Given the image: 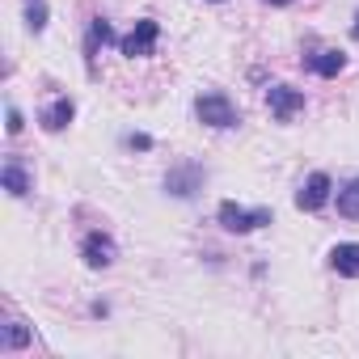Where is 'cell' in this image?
Listing matches in <instances>:
<instances>
[{
	"label": "cell",
	"mask_w": 359,
	"mask_h": 359,
	"mask_svg": "<svg viewBox=\"0 0 359 359\" xmlns=\"http://www.w3.org/2000/svg\"><path fill=\"white\" fill-rule=\"evenodd\" d=\"M0 182H5V191H9L13 199H26V195H30V173H26V165H22L18 156L5 161V169H0Z\"/></svg>",
	"instance_id": "obj_10"
},
{
	"label": "cell",
	"mask_w": 359,
	"mask_h": 359,
	"mask_svg": "<svg viewBox=\"0 0 359 359\" xmlns=\"http://www.w3.org/2000/svg\"><path fill=\"white\" fill-rule=\"evenodd\" d=\"M114 254H118V250H114V237H110V233H102V229H97V233H89V237L81 241V258H85V266H89V271H106V266L114 262Z\"/></svg>",
	"instance_id": "obj_7"
},
{
	"label": "cell",
	"mask_w": 359,
	"mask_h": 359,
	"mask_svg": "<svg viewBox=\"0 0 359 359\" xmlns=\"http://www.w3.org/2000/svg\"><path fill=\"white\" fill-rule=\"evenodd\" d=\"M266 110L275 114V123H292L304 110V93L296 85H271L266 89Z\"/></svg>",
	"instance_id": "obj_6"
},
{
	"label": "cell",
	"mask_w": 359,
	"mask_h": 359,
	"mask_svg": "<svg viewBox=\"0 0 359 359\" xmlns=\"http://www.w3.org/2000/svg\"><path fill=\"white\" fill-rule=\"evenodd\" d=\"M203 182H208V169L199 161H177L165 173V195H173V199H195L203 191Z\"/></svg>",
	"instance_id": "obj_3"
},
{
	"label": "cell",
	"mask_w": 359,
	"mask_h": 359,
	"mask_svg": "<svg viewBox=\"0 0 359 359\" xmlns=\"http://www.w3.org/2000/svg\"><path fill=\"white\" fill-rule=\"evenodd\" d=\"M127 148H135V152H148V148H152V135H144V131H131V135H127Z\"/></svg>",
	"instance_id": "obj_17"
},
{
	"label": "cell",
	"mask_w": 359,
	"mask_h": 359,
	"mask_svg": "<svg viewBox=\"0 0 359 359\" xmlns=\"http://www.w3.org/2000/svg\"><path fill=\"white\" fill-rule=\"evenodd\" d=\"M334 199H338V216H346V220H359V177L342 182Z\"/></svg>",
	"instance_id": "obj_13"
},
{
	"label": "cell",
	"mask_w": 359,
	"mask_h": 359,
	"mask_svg": "<svg viewBox=\"0 0 359 359\" xmlns=\"http://www.w3.org/2000/svg\"><path fill=\"white\" fill-rule=\"evenodd\" d=\"M195 118H199L203 127H216V131H229V127L241 123V114H237V106H233V97H229L224 89L199 93V97H195Z\"/></svg>",
	"instance_id": "obj_1"
},
{
	"label": "cell",
	"mask_w": 359,
	"mask_h": 359,
	"mask_svg": "<svg viewBox=\"0 0 359 359\" xmlns=\"http://www.w3.org/2000/svg\"><path fill=\"white\" fill-rule=\"evenodd\" d=\"M271 5H292V0H271Z\"/></svg>",
	"instance_id": "obj_19"
},
{
	"label": "cell",
	"mask_w": 359,
	"mask_h": 359,
	"mask_svg": "<svg viewBox=\"0 0 359 359\" xmlns=\"http://www.w3.org/2000/svg\"><path fill=\"white\" fill-rule=\"evenodd\" d=\"M330 195H334L330 173L317 169V173H309L304 182H300V191H296V208H300V212H321V208L330 203Z\"/></svg>",
	"instance_id": "obj_5"
},
{
	"label": "cell",
	"mask_w": 359,
	"mask_h": 359,
	"mask_svg": "<svg viewBox=\"0 0 359 359\" xmlns=\"http://www.w3.org/2000/svg\"><path fill=\"white\" fill-rule=\"evenodd\" d=\"M351 34H355V39H359V13H355V26H351Z\"/></svg>",
	"instance_id": "obj_18"
},
{
	"label": "cell",
	"mask_w": 359,
	"mask_h": 359,
	"mask_svg": "<svg viewBox=\"0 0 359 359\" xmlns=\"http://www.w3.org/2000/svg\"><path fill=\"white\" fill-rule=\"evenodd\" d=\"M26 30L30 34L47 30V0H26Z\"/></svg>",
	"instance_id": "obj_15"
},
{
	"label": "cell",
	"mask_w": 359,
	"mask_h": 359,
	"mask_svg": "<svg viewBox=\"0 0 359 359\" xmlns=\"http://www.w3.org/2000/svg\"><path fill=\"white\" fill-rule=\"evenodd\" d=\"M72 118H76V102H72V97H55V102L43 110V131L55 135V131H64Z\"/></svg>",
	"instance_id": "obj_11"
},
{
	"label": "cell",
	"mask_w": 359,
	"mask_h": 359,
	"mask_svg": "<svg viewBox=\"0 0 359 359\" xmlns=\"http://www.w3.org/2000/svg\"><path fill=\"white\" fill-rule=\"evenodd\" d=\"M106 43H118V34H114V26H110L106 18H93V22H89V43H85L89 64H93V51H97V47H106Z\"/></svg>",
	"instance_id": "obj_12"
},
{
	"label": "cell",
	"mask_w": 359,
	"mask_h": 359,
	"mask_svg": "<svg viewBox=\"0 0 359 359\" xmlns=\"http://www.w3.org/2000/svg\"><path fill=\"white\" fill-rule=\"evenodd\" d=\"M304 68L317 72V76H325V81H334V76L346 68V55L334 51V47H325V51H317V55H304Z\"/></svg>",
	"instance_id": "obj_9"
},
{
	"label": "cell",
	"mask_w": 359,
	"mask_h": 359,
	"mask_svg": "<svg viewBox=\"0 0 359 359\" xmlns=\"http://www.w3.org/2000/svg\"><path fill=\"white\" fill-rule=\"evenodd\" d=\"M216 220H220V229L224 233H237V237H245V233H254V229H266V224H275V212L271 208H241L237 199H224L220 208H216Z\"/></svg>",
	"instance_id": "obj_2"
},
{
	"label": "cell",
	"mask_w": 359,
	"mask_h": 359,
	"mask_svg": "<svg viewBox=\"0 0 359 359\" xmlns=\"http://www.w3.org/2000/svg\"><path fill=\"white\" fill-rule=\"evenodd\" d=\"M30 325L26 321H9L5 325V338H0V346H5V351H22V346H30Z\"/></svg>",
	"instance_id": "obj_14"
},
{
	"label": "cell",
	"mask_w": 359,
	"mask_h": 359,
	"mask_svg": "<svg viewBox=\"0 0 359 359\" xmlns=\"http://www.w3.org/2000/svg\"><path fill=\"white\" fill-rule=\"evenodd\" d=\"M216 5H220V0H216Z\"/></svg>",
	"instance_id": "obj_20"
},
{
	"label": "cell",
	"mask_w": 359,
	"mask_h": 359,
	"mask_svg": "<svg viewBox=\"0 0 359 359\" xmlns=\"http://www.w3.org/2000/svg\"><path fill=\"white\" fill-rule=\"evenodd\" d=\"M22 127H26L22 110H18V106H9V110H5V131H9V135H22Z\"/></svg>",
	"instance_id": "obj_16"
},
{
	"label": "cell",
	"mask_w": 359,
	"mask_h": 359,
	"mask_svg": "<svg viewBox=\"0 0 359 359\" xmlns=\"http://www.w3.org/2000/svg\"><path fill=\"white\" fill-rule=\"evenodd\" d=\"M156 43H161V22H156V18H140V22L131 26V34L118 39V51H123L127 60H148V55L156 51Z\"/></svg>",
	"instance_id": "obj_4"
},
{
	"label": "cell",
	"mask_w": 359,
	"mask_h": 359,
	"mask_svg": "<svg viewBox=\"0 0 359 359\" xmlns=\"http://www.w3.org/2000/svg\"><path fill=\"white\" fill-rule=\"evenodd\" d=\"M330 271H338L342 279H359V241H338L330 250Z\"/></svg>",
	"instance_id": "obj_8"
}]
</instances>
